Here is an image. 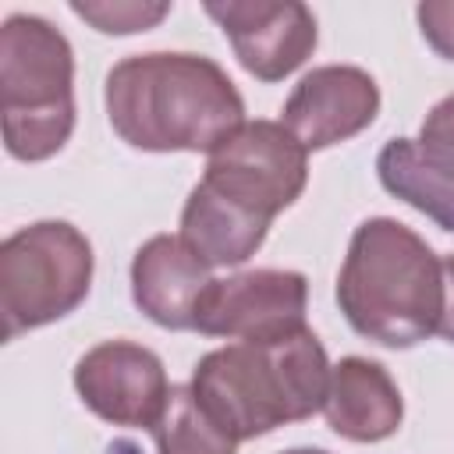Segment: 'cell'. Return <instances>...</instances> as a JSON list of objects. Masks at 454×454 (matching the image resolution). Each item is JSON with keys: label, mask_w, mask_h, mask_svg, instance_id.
<instances>
[{"label": "cell", "mask_w": 454, "mask_h": 454, "mask_svg": "<svg viewBox=\"0 0 454 454\" xmlns=\"http://www.w3.org/2000/svg\"><path fill=\"white\" fill-rule=\"evenodd\" d=\"M0 121L4 145L21 163L57 156L74 131V50L39 14L0 25Z\"/></svg>", "instance_id": "obj_4"}, {"label": "cell", "mask_w": 454, "mask_h": 454, "mask_svg": "<svg viewBox=\"0 0 454 454\" xmlns=\"http://www.w3.org/2000/svg\"><path fill=\"white\" fill-rule=\"evenodd\" d=\"M330 369L323 340L305 326L280 340H231L206 351L195 362L188 387L241 443L323 411Z\"/></svg>", "instance_id": "obj_3"}, {"label": "cell", "mask_w": 454, "mask_h": 454, "mask_svg": "<svg viewBox=\"0 0 454 454\" xmlns=\"http://www.w3.org/2000/svg\"><path fill=\"white\" fill-rule=\"evenodd\" d=\"M309 181V149L280 121L238 124L209 156L202 184L238 209L273 223L287 206L298 202Z\"/></svg>", "instance_id": "obj_6"}, {"label": "cell", "mask_w": 454, "mask_h": 454, "mask_svg": "<svg viewBox=\"0 0 454 454\" xmlns=\"http://www.w3.org/2000/svg\"><path fill=\"white\" fill-rule=\"evenodd\" d=\"M309 280L298 270H245L213 277L195 309V330L227 340H280L305 330Z\"/></svg>", "instance_id": "obj_7"}, {"label": "cell", "mask_w": 454, "mask_h": 454, "mask_svg": "<svg viewBox=\"0 0 454 454\" xmlns=\"http://www.w3.org/2000/svg\"><path fill=\"white\" fill-rule=\"evenodd\" d=\"M82 404L110 426L153 429L167 397V369L156 351L135 340H103L74 362Z\"/></svg>", "instance_id": "obj_9"}, {"label": "cell", "mask_w": 454, "mask_h": 454, "mask_svg": "<svg viewBox=\"0 0 454 454\" xmlns=\"http://www.w3.org/2000/svg\"><path fill=\"white\" fill-rule=\"evenodd\" d=\"M103 103L121 142L142 153L209 156L238 124H245L238 85L202 53H131L106 71Z\"/></svg>", "instance_id": "obj_1"}, {"label": "cell", "mask_w": 454, "mask_h": 454, "mask_svg": "<svg viewBox=\"0 0 454 454\" xmlns=\"http://www.w3.org/2000/svg\"><path fill=\"white\" fill-rule=\"evenodd\" d=\"M202 11L220 25L238 64L266 85L298 71L319 43L316 14L298 0H209Z\"/></svg>", "instance_id": "obj_8"}, {"label": "cell", "mask_w": 454, "mask_h": 454, "mask_svg": "<svg viewBox=\"0 0 454 454\" xmlns=\"http://www.w3.org/2000/svg\"><path fill=\"white\" fill-rule=\"evenodd\" d=\"M280 454H330L323 447H291V450H280Z\"/></svg>", "instance_id": "obj_19"}, {"label": "cell", "mask_w": 454, "mask_h": 454, "mask_svg": "<svg viewBox=\"0 0 454 454\" xmlns=\"http://www.w3.org/2000/svg\"><path fill=\"white\" fill-rule=\"evenodd\" d=\"M380 184L454 234V96H443L422 121L419 138H387L376 156Z\"/></svg>", "instance_id": "obj_10"}, {"label": "cell", "mask_w": 454, "mask_h": 454, "mask_svg": "<svg viewBox=\"0 0 454 454\" xmlns=\"http://www.w3.org/2000/svg\"><path fill=\"white\" fill-rule=\"evenodd\" d=\"M422 39L443 57L454 60V0H426L415 7Z\"/></svg>", "instance_id": "obj_17"}, {"label": "cell", "mask_w": 454, "mask_h": 454, "mask_svg": "<svg viewBox=\"0 0 454 454\" xmlns=\"http://www.w3.org/2000/svg\"><path fill=\"white\" fill-rule=\"evenodd\" d=\"M380 114V85L355 64H323L301 74L280 124L309 149H330L365 131Z\"/></svg>", "instance_id": "obj_11"}, {"label": "cell", "mask_w": 454, "mask_h": 454, "mask_svg": "<svg viewBox=\"0 0 454 454\" xmlns=\"http://www.w3.org/2000/svg\"><path fill=\"white\" fill-rule=\"evenodd\" d=\"M270 234V223L238 209L234 202L209 192L202 181L188 192L181 209V241L209 266H241L248 262Z\"/></svg>", "instance_id": "obj_14"}, {"label": "cell", "mask_w": 454, "mask_h": 454, "mask_svg": "<svg viewBox=\"0 0 454 454\" xmlns=\"http://www.w3.org/2000/svg\"><path fill=\"white\" fill-rule=\"evenodd\" d=\"M326 426L351 443H380L401 429L404 401L394 376L362 355H348L330 369L323 401Z\"/></svg>", "instance_id": "obj_13"}, {"label": "cell", "mask_w": 454, "mask_h": 454, "mask_svg": "<svg viewBox=\"0 0 454 454\" xmlns=\"http://www.w3.org/2000/svg\"><path fill=\"white\" fill-rule=\"evenodd\" d=\"M92 270V245L67 220H39L7 234L0 245V312L7 340L71 316L89 298Z\"/></svg>", "instance_id": "obj_5"}, {"label": "cell", "mask_w": 454, "mask_h": 454, "mask_svg": "<svg viewBox=\"0 0 454 454\" xmlns=\"http://www.w3.org/2000/svg\"><path fill=\"white\" fill-rule=\"evenodd\" d=\"M149 433L156 454H238V440L199 404L192 387H170V397Z\"/></svg>", "instance_id": "obj_15"}, {"label": "cell", "mask_w": 454, "mask_h": 454, "mask_svg": "<svg viewBox=\"0 0 454 454\" xmlns=\"http://www.w3.org/2000/svg\"><path fill=\"white\" fill-rule=\"evenodd\" d=\"M209 284V266L181 234H153L131 259V301L163 330H195V309Z\"/></svg>", "instance_id": "obj_12"}, {"label": "cell", "mask_w": 454, "mask_h": 454, "mask_svg": "<svg viewBox=\"0 0 454 454\" xmlns=\"http://www.w3.org/2000/svg\"><path fill=\"white\" fill-rule=\"evenodd\" d=\"M337 305L358 337L394 351L415 348L443 316V259L408 223L369 216L348 241Z\"/></svg>", "instance_id": "obj_2"}, {"label": "cell", "mask_w": 454, "mask_h": 454, "mask_svg": "<svg viewBox=\"0 0 454 454\" xmlns=\"http://www.w3.org/2000/svg\"><path fill=\"white\" fill-rule=\"evenodd\" d=\"M71 14L89 21L103 35H135L156 28L167 14V0H71Z\"/></svg>", "instance_id": "obj_16"}, {"label": "cell", "mask_w": 454, "mask_h": 454, "mask_svg": "<svg viewBox=\"0 0 454 454\" xmlns=\"http://www.w3.org/2000/svg\"><path fill=\"white\" fill-rule=\"evenodd\" d=\"M436 333L447 344H454V255L443 259V316H440Z\"/></svg>", "instance_id": "obj_18"}]
</instances>
